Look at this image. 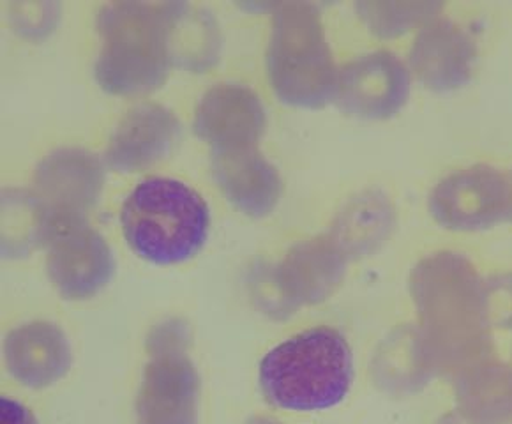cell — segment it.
<instances>
[{
    "instance_id": "6da1fadb",
    "label": "cell",
    "mask_w": 512,
    "mask_h": 424,
    "mask_svg": "<svg viewBox=\"0 0 512 424\" xmlns=\"http://www.w3.org/2000/svg\"><path fill=\"white\" fill-rule=\"evenodd\" d=\"M258 382L274 409L320 412L347 398L354 382V354L347 338L329 326L311 327L265 354Z\"/></svg>"
},
{
    "instance_id": "7a4b0ae2",
    "label": "cell",
    "mask_w": 512,
    "mask_h": 424,
    "mask_svg": "<svg viewBox=\"0 0 512 424\" xmlns=\"http://www.w3.org/2000/svg\"><path fill=\"white\" fill-rule=\"evenodd\" d=\"M121 225L126 243L138 257L156 265L182 264L204 248L211 211L186 182L149 177L124 200Z\"/></svg>"
},
{
    "instance_id": "3957f363",
    "label": "cell",
    "mask_w": 512,
    "mask_h": 424,
    "mask_svg": "<svg viewBox=\"0 0 512 424\" xmlns=\"http://www.w3.org/2000/svg\"><path fill=\"white\" fill-rule=\"evenodd\" d=\"M103 39L94 75L110 94H140L165 82L170 68L168 2H110L99 9Z\"/></svg>"
},
{
    "instance_id": "277c9868",
    "label": "cell",
    "mask_w": 512,
    "mask_h": 424,
    "mask_svg": "<svg viewBox=\"0 0 512 424\" xmlns=\"http://www.w3.org/2000/svg\"><path fill=\"white\" fill-rule=\"evenodd\" d=\"M265 61L281 101L313 106L325 98L331 66L317 13L308 4L290 2L274 9Z\"/></svg>"
},
{
    "instance_id": "5b68a950",
    "label": "cell",
    "mask_w": 512,
    "mask_h": 424,
    "mask_svg": "<svg viewBox=\"0 0 512 424\" xmlns=\"http://www.w3.org/2000/svg\"><path fill=\"white\" fill-rule=\"evenodd\" d=\"M46 271L64 299L87 301L110 283L115 258L105 237L85 218L55 220L45 241Z\"/></svg>"
},
{
    "instance_id": "8992f818",
    "label": "cell",
    "mask_w": 512,
    "mask_h": 424,
    "mask_svg": "<svg viewBox=\"0 0 512 424\" xmlns=\"http://www.w3.org/2000/svg\"><path fill=\"white\" fill-rule=\"evenodd\" d=\"M34 184V197L52 227L53 221L62 218H85L101 195L105 170L96 154L80 147H62L41 159Z\"/></svg>"
},
{
    "instance_id": "52a82bcc",
    "label": "cell",
    "mask_w": 512,
    "mask_h": 424,
    "mask_svg": "<svg viewBox=\"0 0 512 424\" xmlns=\"http://www.w3.org/2000/svg\"><path fill=\"white\" fill-rule=\"evenodd\" d=\"M200 377L186 352L151 354L136 394V424H198Z\"/></svg>"
},
{
    "instance_id": "ba28073f",
    "label": "cell",
    "mask_w": 512,
    "mask_h": 424,
    "mask_svg": "<svg viewBox=\"0 0 512 424\" xmlns=\"http://www.w3.org/2000/svg\"><path fill=\"white\" fill-rule=\"evenodd\" d=\"M267 115L262 98L248 85H212L198 101L193 128L212 151L253 147L264 135Z\"/></svg>"
},
{
    "instance_id": "9c48e42d",
    "label": "cell",
    "mask_w": 512,
    "mask_h": 424,
    "mask_svg": "<svg viewBox=\"0 0 512 424\" xmlns=\"http://www.w3.org/2000/svg\"><path fill=\"white\" fill-rule=\"evenodd\" d=\"M181 133L177 115L158 103H140L113 128L105 158L119 172L151 167L172 151Z\"/></svg>"
},
{
    "instance_id": "30bf717a",
    "label": "cell",
    "mask_w": 512,
    "mask_h": 424,
    "mask_svg": "<svg viewBox=\"0 0 512 424\" xmlns=\"http://www.w3.org/2000/svg\"><path fill=\"white\" fill-rule=\"evenodd\" d=\"M4 359L11 377L29 389H45L68 375L73 354L68 336L52 322L38 320L9 331Z\"/></svg>"
},
{
    "instance_id": "8fae6325",
    "label": "cell",
    "mask_w": 512,
    "mask_h": 424,
    "mask_svg": "<svg viewBox=\"0 0 512 424\" xmlns=\"http://www.w3.org/2000/svg\"><path fill=\"white\" fill-rule=\"evenodd\" d=\"M212 175L228 202L251 218L269 216L281 198V177L262 152L253 147L212 151Z\"/></svg>"
},
{
    "instance_id": "7c38bea8",
    "label": "cell",
    "mask_w": 512,
    "mask_h": 424,
    "mask_svg": "<svg viewBox=\"0 0 512 424\" xmlns=\"http://www.w3.org/2000/svg\"><path fill=\"white\" fill-rule=\"evenodd\" d=\"M168 38L170 59L181 68L205 71L218 61L221 36L209 9L168 2Z\"/></svg>"
},
{
    "instance_id": "4fadbf2b",
    "label": "cell",
    "mask_w": 512,
    "mask_h": 424,
    "mask_svg": "<svg viewBox=\"0 0 512 424\" xmlns=\"http://www.w3.org/2000/svg\"><path fill=\"white\" fill-rule=\"evenodd\" d=\"M331 260L317 243L295 244L271 271V287L278 296L281 310L297 304L313 303L324 294L329 283Z\"/></svg>"
},
{
    "instance_id": "5bb4252c",
    "label": "cell",
    "mask_w": 512,
    "mask_h": 424,
    "mask_svg": "<svg viewBox=\"0 0 512 424\" xmlns=\"http://www.w3.org/2000/svg\"><path fill=\"white\" fill-rule=\"evenodd\" d=\"M391 75L380 61L362 62L348 73L347 99L359 110H380L391 94Z\"/></svg>"
},
{
    "instance_id": "9a60e30c",
    "label": "cell",
    "mask_w": 512,
    "mask_h": 424,
    "mask_svg": "<svg viewBox=\"0 0 512 424\" xmlns=\"http://www.w3.org/2000/svg\"><path fill=\"white\" fill-rule=\"evenodd\" d=\"M13 20L27 36H43L53 29L61 6L55 2H20L11 6Z\"/></svg>"
},
{
    "instance_id": "2e32d148",
    "label": "cell",
    "mask_w": 512,
    "mask_h": 424,
    "mask_svg": "<svg viewBox=\"0 0 512 424\" xmlns=\"http://www.w3.org/2000/svg\"><path fill=\"white\" fill-rule=\"evenodd\" d=\"M189 327L186 322H182L179 318H170L161 322L152 329L147 336V352L158 354V352H186L188 350Z\"/></svg>"
},
{
    "instance_id": "e0dca14e",
    "label": "cell",
    "mask_w": 512,
    "mask_h": 424,
    "mask_svg": "<svg viewBox=\"0 0 512 424\" xmlns=\"http://www.w3.org/2000/svg\"><path fill=\"white\" fill-rule=\"evenodd\" d=\"M0 424H39L29 407L22 402H16L11 396L0 398Z\"/></svg>"
},
{
    "instance_id": "ac0fdd59",
    "label": "cell",
    "mask_w": 512,
    "mask_h": 424,
    "mask_svg": "<svg viewBox=\"0 0 512 424\" xmlns=\"http://www.w3.org/2000/svg\"><path fill=\"white\" fill-rule=\"evenodd\" d=\"M246 424H283L279 423L278 419H272V417L256 416L251 417L246 421Z\"/></svg>"
}]
</instances>
